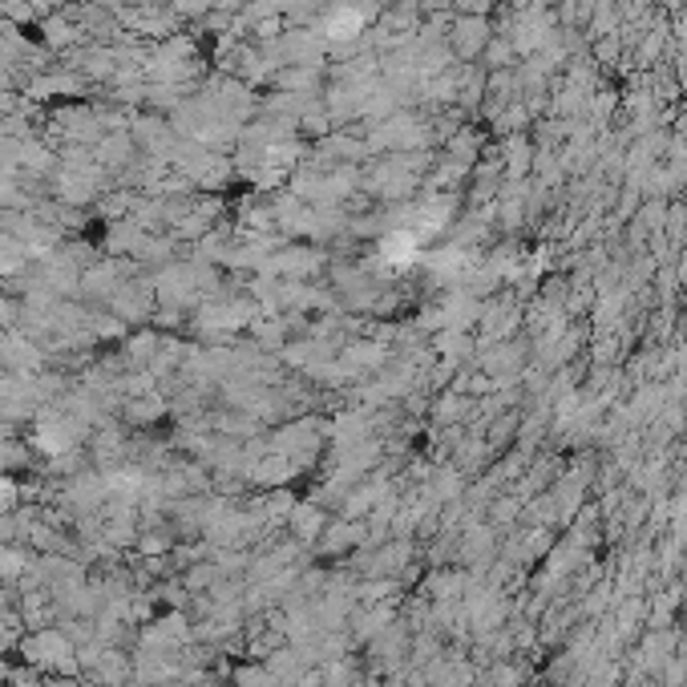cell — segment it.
Masks as SVG:
<instances>
[{
    "mask_svg": "<svg viewBox=\"0 0 687 687\" xmlns=\"http://www.w3.org/2000/svg\"><path fill=\"white\" fill-rule=\"evenodd\" d=\"M489 41H494V25H489V17H453L449 21V33H445V45L453 53V61L469 65V61H481V53L489 49Z\"/></svg>",
    "mask_w": 687,
    "mask_h": 687,
    "instance_id": "obj_1",
    "label": "cell"
},
{
    "mask_svg": "<svg viewBox=\"0 0 687 687\" xmlns=\"http://www.w3.org/2000/svg\"><path fill=\"white\" fill-rule=\"evenodd\" d=\"M110 308L114 316L122 320H146L154 316V279L150 283H138V279H126L114 296H110Z\"/></svg>",
    "mask_w": 687,
    "mask_h": 687,
    "instance_id": "obj_2",
    "label": "cell"
},
{
    "mask_svg": "<svg viewBox=\"0 0 687 687\" xmlns=\"http://www.w3.org/2000/svg\"><path fill=\"white\" fill-rule=\"evenodd\" d=\"M93 162L102 166L106 174H126V170L138 162V146H134L130 130H126V134H106L102 142L93 146Z\"/></svg>",
    "mask_w": 687,
    "mask_h": 687,
    "instance_id": "obj_3",
    "label": "cell"
},
{
    "mask_svg": "<svg viewBox=\"0 0 687 687\" xmlns=\"http://www.w3.org/2000/svg\"><path fill=\"white\" fill-rule=\"evenodd\" d=\"M368 17L356 9V5H336L328 17H324V41L328 45H340V41H356L364 33Z\"/></svg>",
    "mask_w": 687,
    "mask_h": 687,
    "instance_id": "obj_4",
    "label": "cell"
},
{
    "mask_svg": "<svg viewBox=\"0 0 687 687\" xmlns=\"http://www.w3.org/2000/svg\"><path fill=\"white\" fill-rule=\"evenodd\" d=\"M534 146L526 134H510L506 138V154H502V170H506V182H522L530 170H534Z\"/></svg>",
    "mask_w": 687,
    "mask_h": 687,
    "instance_id": "obj_5",
    "label": "cell"
},
{
    "mask_svg": "<svg viewBox=\"0 0 687 687\" xmlns=\"http://www.w3.org/2000/svg\"><path fill=\"white\" fill-rule=\"evenodd\" d=\"M25 655H29V659H37V663H57L61 671H69V667H73V651H69V643H65L61 635H53V631H41L37 639H29V643H25Z\"/></svg>",
    "mask_w": 687,
    "mask_h": 687,
    "instance_id": "obj_6",
    "label": "cell"
},
{
    "mask_svg": "<svg viewBox=\"0 0 687 687\" xmlns=\"http://www.w3.org/2000/svg\"><path fill=\"white\" fill-rule=\"evenodd\" d=\"M162 336L158 332H138V336H130V344H126V356H130V364H138V368H150L154 364V356L162 352Z\"/></svg>",
    "mask_w": 687,
    "mask_h": 687,
    "instance_id": "obj_7",
    "label": "cell"
},
{
    "mask_svg": "<svg viewBox=\"0 0 687 687\" xmlns=\"http://www.w3.org/2000/svg\"><path fill=\"white\" fill-rule=\"evenodd\" d=\"M514 324H518L514 304H494L489 312H481V328H485V336H489V340H502Z\"/></svg>",
    "mask_w": 687,
    "mask_h": 687,
    "instance_id": "obj_8",
    "label": "cell"
},
{
    "mask_svg": "<svg viewBox=\"0 0 687 687\" xmlns=\"http://www.w3.org/2000/svg\"><path fill=\"white\" fill-rule=\"evenodd\" d=\"M481 57H485V69H489V73H498L502 65H506V69H514V57H518V53H514L510 37H494V41H489V49H485Z\"/></svg>",
    "mask_w": 687,
    "mask_h": 687,
    "instance_id": "obj_9",
    "label": "cell"
},
{
    "mask_svg": "<svg viewBox=\"0 0 687 687\" xmlns=\"http://www.w3.org/2000/svg\"><path fill=\"white\" fill-rule=\"evenodd\" d=\"M162 397H154V392H150V397H138V401H130L126 405V417L130 421H138V425H146V421H158L162 417Z\"/></svg>",
    "mask_w": 687,
    "mask_h": 687,
    "instance_id": "obj_10",
    "label": "cell"
},
{
    "mask_svg": "<svg viewBox=\"0 0 687 687\" xmlns=\"http://www.w3.org/2000/svg\"><path fill=\"white\" fill-rule=\"evenodd\" d=\"M21 320V304L17 300H5V296H0V332H5V328H13Z\"/></svg>",
    "mask_w": 687,
    "mask_h": 687,
    "instance_id": "obj_11",
    "label": "cell"
},
{
    "mask_svg": "<svg viewBox=\"0 0 687 687\" xmlns=\"http://www.w3.org/2000/svg\"><path fill=\"white\" fill-rule=\"evenodd\" d=\"M21 554H13V550H0V574H21Z\"/></svg>",
    "mask_w": 687,
    "mask_h": 687,
    "instance_id": "obj_12",
    "label": "cell"
}]
</instances>
